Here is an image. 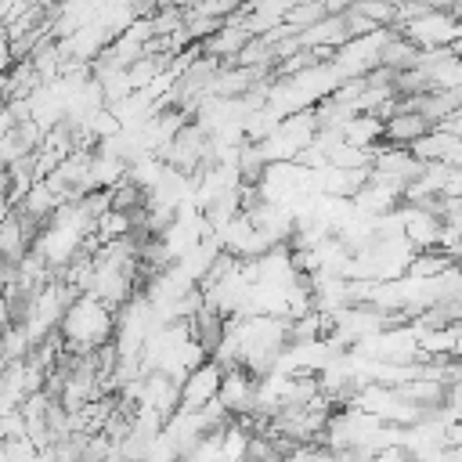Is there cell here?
Returning <instances> with one entry per match:
<instances>
[{
    "mask_svg": "<svg viewBox=\"0 0 462 462\" xmlns=\"http://www.w3.org/2000/svg\"><path fill=\"white\" fill-rule=\"evenodd\" d=\"M112 332H116V310H108L94 296H76L54 336L69 354H94L101 346H112Z\"/></svg>",
    "mask_w": 462,
    "mask_h": 462,
    "instance_id": "6da1fadb",
    "label": "cell"
},
{
    "mask_svg": "<svg viewBox=\"0 0 462 462\" xmlns=\"http://www.w3.org/2000/svg\"><path fill=\"white\" fill-rule=\"evenodd\" d=\"M397 32L404 40H411L419 51H440V47H451L458 40V18L448 7H426L422 14L408 18Z\"/></svg>",
    "mask_w": 462,
    "mask_h": 462,
    "instance_id": "7a4b0ae2",
    "label": "cell"
},
{
    "mask_svg": "<svg viewBox=\"0 0 462 462\" xmlns=\"http://www.w3.org/2000/svg\"><path fill=\"white\" fill-rule=\"evenodd\" d=\"M397 224H401V235L419 249H437L440 235H444V217L437 206H411V202H401L397 206Z\"/></svg>",
    "mask_w": 462,
    "mask_h": 462,
    "instance_id": "3957f363",
    "label": "cell"
},
{
    "mask_svg": "<svg viewBox=\"0 0 462 462\" xmlns=\"http://www.w3.org/2000/svg\"><path fill=\"white\" fill-rule=\"evenodd\" d=\"M220 383H224V368L217 361H202L199 368H191L184 379H180V401H177V411H199L206 404L217 401L220 393Z\"/></svg>",
    "mask_w": 462,
    "mask_h": 462,
    "instance_id": "277c9868",
    "label": "cell"
},
{
    "mask_svg": "<svg viewBox=\"0 0 462 462\" xmlns=\"http://www.w3.org/2000/svg\"><path fill=\"white\" fill-rule=\"evenodd\" d=\"M217 404H220L231 419H249V415H256V379H253L249 372H242V368L224 372Z\"/></svg>",
    "mask_w": 462,
    "mask_h": 462,
    "instance_id": "5b68a950",
    "label": "cell"
},
{
    "mask_svg": "<svg viewBox=\"0 0 462 462\" xmlns=\"http://www.w3.org/2000/svg\"><path fill=\"white\" fill-rule=\"evenodd\" d=\"M430 130H437V126L426 123L419 112H408V108H397V105H393V112L383 119V144H390V148H411V144H419Z\"/></svg>",
    "mask_w": 462,
    "mask_h": 462,
    "instance_id": "8992f818",
    "label": "cell"
}]
</instances>
